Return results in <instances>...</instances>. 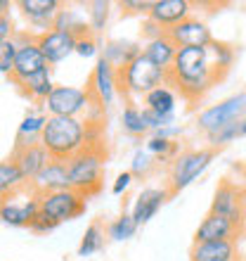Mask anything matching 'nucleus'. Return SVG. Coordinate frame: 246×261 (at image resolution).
Returning a JSON list of instances; mask_svg holds the SVG:
<instances>
[{"label":"nucleus","mask_w":246,"mask_h":261,"mask_svg":"<svg viewBox=\"0 0 246 261\" xmlns=\"http://www.w3.org/2000/svg\"><path fill=\"white\" fill-rule=\"evenodd\" d=\"M220 79L223 74L211 67L204 48H180L168 71V86H175V90L190 102L206 95Z\"/></svg>","instance_id":"nucleus-1"},{"label":"nucleus","mask_w":246,"mask_h":261,"mask_svg":"<svg viewBox=\"0 0 246 261\" xmlns=\"http://www.w3.org/2000/svg\"><path fill=\"white\" fill-rule=\"evenodd\" d=\"M95 121L76 117H48V124L43 130L41 145L50 152L52 159L67 162L74 154L93 143H100L95 138Z\"/></svg>","instance_id":"nucleus-2"},{"label":"nucleus","mask_w":246,"mask_h":261,"mask_svg":"<svg viewBox=\"0 0 246 261\" xmlns=\"http://www.w3.org/2000/svg\"><path fill=\"white\" fill-rule=\"evenodd\" d=\"M104 159H107V152L102 150L100 143L88 145L78 154L67 159L71 190L81 193L83 197H93V195L100 193L102 176H104Z\"/></svg>","instance_id":"nucleus-3"},{"label":"nucleus","mask_w":246,"mask_h":261,"mask_svg":"<svg viewBox=\"0 0 246 261\" xmlns=\"http://www.w3.org/2000/svg\"><path fill=\"white\" fill-rule=\"evenodd\" d=\"M168 83V71L159 69L157 64H151L144 55H137L126 69L118 71V86L121 93L128 97H142L149 95L154 88Z\"/></svg>","instance_id":"nucleus-4"},{"label":"nucleus","mask_w":246,"mask_h":261,"mask_svg":"<svg viewBox=\"0 0 246 261\" xmlns=\"http://www.w3.org/2000/svg\"><path fill=\"white\" fill-rule=\"evenodd\" d=\"M246 117V90L234 93V95L220 100L218 105H211L197 114V128L204 133L206 138L216 136L223 128L232 124H239Z\"/></svg>","instance_id":"nucleus-5"},{"label":"nucleus","mask_w":246,"mask_h":261,"mask_svg":"<svg viewBox=\"0 0 246 261\" xmlns=\"http://www.w3.org/2000/svg\"><path fill=\"white\" fill-rule=\"evenodd\" d=\"M213 157H216V150H213V147H199V150L180 152L178 157L173 159L171 173H168V193L178 195L180 190H184L190 183H194V180L208 169Z\"/></svg>","instance_id":"nucleus-6"},{"label":"nucleus","mask_w":246,"mask_h":261,"mask_svg":"<svg viewBox=\"0 0 246 261\" xmlns=\"http://www.w3.org/2000/svg\"><path fill=\"white\" fill-rule=\"evenodd\" d=\"M95 105L88 88H78V86H55L50 97L41 105L43 112L48 117H76L83 119L88 110Z\"/></svg>","instance_id":"nucleus-7"},{"label":"nucleus","mask_w":246,"mask_h":261,"mask_svg":"<svg viewBox=\"0 0 246 261\" xmlns=\"http://www.w3.org/2000/svg\"><path fill=\"white\" fill-rule=\"evenodd\" d=\"M38 202H41V214L45 219H50L52 223H64V221L78 219L85 206H88V197H83L81 193L76 190H59V193H45L38 195Z\"/></svg>","instance_id":"nucleus-8"},{"label":"nucleus","mask_w":246,"mask_h":261,"mask_svg":"<svg viewBox=\"0 0 246 261\" xmlns=\"http://www.w3.org/2000/svg\"><path fill=\"white\" fill-rule=\"evenodd\" d=\"M38 212H41V202L31 188H26L24 193L12 195V197L0 199V221L5 226L28 228L31 221L38 216Z\"/></svg>","instance_id":"nucleus-9"},{"label":"nucleus","mask_w":246,"mask_h":261,"mask_svg":"<svg viewBox=\"0 0 246 261\" xmlns=\"http://www.w3.org/2000/svg\"><path fill=\"white\" fill-rule=\"evenodd\" d=\"M211 214L225 216L241 230L246 223V193L239 186H234L232 180H223L213 195Z\"/></svg>","instance_id":"nucleus-10"},{"label":"nucleus","mask_w":246,"mask_h":261,"mask_svg":"<svg viewBox=\"0 0 246 261\" xmlns=\"http://www.w3.org/2000/svg\"><path fill=\"white\" fill-rule=\"evenodd\" d=\"M17 38H19V50H17V60H14L12 81L17 83V86H21L28 76L48 69L50 64H48V60H45V55L41 53V48H38L36 36L17 34Z\"/></svg>","instance_id":"nucleus-11"},{"label":"nucleus","mask_w":246,"mask_h":261,"mask_svg":"<svg viewBox=\"0 0 246 261\" xmlns=\"http://www.w3.org/2000/svg\"><path fill=\"white\" fill-rule=\"evenodd\" d=\"M88 90H90V95H93V100H95L102 110L111 107L116 93L121 90V86H118V71L111 67L104 57H97L95 69H93V74H90Z\"/></svg>","instance_id":"nucleus-12"},{"label":"nucleus","mask_w":246,"mask_h":261,"mask_svg":"<svg viewBox=\"0 0 246 261\" xmlns=\"http://www.w3.org/2000/svg\"><path fill=\"white\" fill-rule=\"evenodd\" d=\"M36 41H38V48L41 53L45 55L50 67H55V64L64 62L69 55H74L76 53V36L67 34V31H57V29H50V31H43V34L36 36Z\"/></svg>","instance_id":"nucleus-13"},{"label":"nucleus","mask_w":246,"mask_h":261,"mask_svg":"<svg viewBox=\"0 0 246 261\" xmlns=\"http://www.w3.org/2000/svg\"><path fill=\"white\" fill-rule=\"evenodd\" d=\"M166 34H168V38L178 45V50L180 48H204V45H208V43L213 41L208 24L197 19V17H190V19L180 21L178 27L168 29Z\"/></svg>","instance_id":"nucleus-14"},{"label":"nucleus","mask_w":246,"mask_h":261,"mask_svg":"<svg viewBox=\"0 0 246 261\" xmlns=\"http://www.w3.org/2000/svg\"><path fill=\"white\" fill-rule=\"evenodd\" d=\"M190 12H192V5L187 0H154L147 19L154 21L159 29L168 31V29L178 27L180 21L190 19L192 17Z\"/></svg>","instance_id":"nucleus-15"},{"label":"nucleus","mask_w":246,"mask_h":261,"mask_svg":"<svg viewBox=\"0 0 246 261\" xmlns=\"http://www.w3.org/2000/svg\"><path fill=\"white\" fill-rule=\"evenodd\" d=\"M239 235H241V230L230 219L208 212L201 219V223L197 226V230H194V242H218V240L237 242Z\"/></svg>","instance_id":"nucleus-16"},{"label":"nucleus","mask_w":246,"mask_h":261,"mask_svg":"<svg viewBox=\"0 0 246 261\" xmlns=\"http://www.w3.org/2000/svg\"><path fill=\"white\" fill-rule=\"evenodd\" d=\"M62 7L64 5L57 3V0H19L17 3V10L21 12V17L28 24H34L38 29H45V31L52 29V21L59 14Z\"/></svg>","instance_id":"nucleus-17"},{"label":"nucleus","mask_w":246,"mask_h":261,"mask_svg":"<svg viewBox=\"0 0 246 261\" xmlns=\"http://www.w3.org/2000/svg\"><path fill=\"white\" fill-rule=\"evenodd\" d=\"M69 188H71L69 186V169H67V162H62V159L48 162V166L31 183V190L36 195L59 193V190H69Z\"/></svg>","instance_id":"nucleus-18"},{"label":"nucleus","mask_w":246,"mask_h":261,"mask_svg":"<svg viewBox=\"0 0 246 261\" xmlns=\"http://www.w3.org/2000/svg\"><path fill=\"white\" fill-rule=\"evenodd\" d=\"M168 197H171L168 188H144L142 193L135 197V204H133V212H130L137 226H142V223L154 219Z\"/></svg>","instance_id":"nucleus-19"},{"label":"nucleus","mask_w":246,"mask_h":261,"mask_svg":"<svg viewBox=\"0 0 246 261\" xmlns=\"http://www.w3.org/2000/svg\"><path fill=\"white\" fill-rule=\"evenodd\" d=\"M48 124V114L43 110H28L21 119L19 128H17V138H14V150H24L31 145H38L43 138V130Z\"/></svg>","instance_id":"nucleus-20"},{"label":"nucleus","mask_w":246,"mask_h":261,"mask_svg":"<svg viewBox=\"0 0 246 261\" xmlns=\"http://www.w3.org/2000/svg\"><path fill=\"white\" fill-rule=\"evenodd\" d=\"M190 261H239V249L232 240L194 242L190 249Z\"/></svg>","instance_id":"nucleus-21"},{"label":"nucleus","mask_w":246,"mask_h":261,"mask_svg":"<svg viewBox=\"0 0 246 261\" xmlns=\"http://www.w3.org/2000/svg\"><path fill=\"white\" fill-rule=\"evenodd\" d=\"M12 159L17 162V166L21 169V173H24V178H26L28 183H34V178L48 166V162H52L50 152L45 150L41 143L31 145V147H24V150H14Z\"/></svg>","instance_id":"nucleus-22"},{"label":"nucleus","mask_w":246,"mask_h":261,"mask_svg":"<svg viewBox=\"0 0 246 261\" xmlns=\"http://www.w3.org/2000/svg\"><path fill=\"white\" fill-rule=\"evenodd\" d=\"M142 55L147 57L151 64H157L159 69L171 71L173 62H175V55H178V45L168 38V34H161L159 38H151V41L144 43Z\"/></svg>","instance_id":"nucleus-23"},{"label":"nucleus","mask_w":246,"mask_h":261,"mask_svg":"<svg viewBox=\"0 0 246 261\" xmlns=\"http://www.w3.org/2000/svg\"><path fill=\"white\" fill-rule=\"evenodd\" d=\"M26 188H31V183L24 178V173L17 166V162L12 157L3 159L0 162V199L12 197L17 193H24Z\"/></svg>","instance_id":"nucleus-24"},{"label":"nucleus","mask_w":246,"mask_h":261,"mask_svg":"<svg viewBox=\"0 0 246 261\" xmlns=\"http://www.w3.org/2000/svg\"><path fill=\"white\" fill-rule=\"evenodd\" d=\"M137 55H142V48H140V43L135 41H107V45H104V60L111 64V67L116 69V71H121V69H126L133 60H135Z\"/></svg>","instance_id":"nucleus-25"},{"label":"nucleus","mask_w":246,"mask_h":261,"mask_svg":"<svg viewBox=\"0 0 246 261\" xmlns=\"http://www.w3.org/2000/svg\"><path fill=\"white\" fill-rule=\"evenodd\" d=\"M55 86L57 83L52 81V67H48V69H43V71H38V74L28 76L26 81L19 86V90L31 100V102L43 105L50 97V93L55 90Z\"/></svg>","instance_id":"nucleus-26"},{"label":"nucleus","mask_w":246,"mask_h":261,"mask_svg":"<svg viewBox=\"0 0 246 261\" xmlns=\"http://www.w3.org/2000/svg\"><path fill=\"white\" fill-rule=\"evenodd\" d=\"M142 105L147 110L157 112V114H164V117H175V105H178V93L175 88H171L168 83L164 86H159L149 93V95H144Z\"/></svg>","instance_id":"nucleus-27"},{"label":"nucleus","mask_w":246,"mask_h":261,"mask_svg":"<svg viewBox=\"0 0 246 261\" xmlns=\"http://www.w3.org/2000/svg\"><path fill=\"white\" fill-rule=\"evenodd\" d=\"M121 128L133 138H140L144 133H151L147 117H144V107H137L135 102H128L121 112Z\"/></svg>","instance_id":"nucleus-28"},{"label":"nucleus","mask_w":246,"mask_h":261,"mask_svg":"<svg viewBox=\"0 0 246 261\" xmlns=\"http://www.w3.org/2000/svg\"><path fill=\"white\" fill-rule=\"evenodd\" d=\"M52 29H57V31H67V34L76 36V38L90 34V24L78 14V10H67V7H62L59 10V14H57L55 21H52Z\"/></svg>","instance_id":"nucleus-29"},{"label":"nucleus","mask_w":246,"mask_h":261,"mask_svg":"<svg viewBox=\"0 0 246 261\" xmlns=\"http://www.w3.org/2000/svg\"><path fill=\"white\" fill-rule=\"evenodd\" d=\"M206 50V57H208V62H211V67L218 71V74L225 76L227 71H230V67H232L234 62V48L232 45H227V43L223 41H211L208 45H204Z\"/></svg>","instance_id":"nucleus-30"},{"label":"nucleus","mask_w":246,"mask_h":261,"mask_svg":"<svg viewBox=\"0 0 246 261\" xmlns=\"http://www.w3.org/2000/svg\"><path fill=\"white\" fill-rule=\"evenodd\" d=\"M102 247H104V228H102V223H90V226L85 228V233H83L81 245H78V252H76V254L85 259V256L97 254Z\"/></svg>","instance_id":"nucleus-31"},{"label":"nucleus","mask_w":246,"mask_h":261,"mask_svg":"<svg viewBox=\"0 0 246 261\" xmlns=\"http://www.w3.org/2000/svg\"><path fill=\"white\" fill-rule=\"evenodd\" d=\"M137 223H135V219H133V214L130 212H123L118 219H114L107 226V238L109 240H114V242H123V240H130L133 235L137 233Z\"/></svg>","instance_id":"nucleus-32"},{"label":"nucleus","mask_w":246,"mask_h":261,"mask_svg":"<svg viewBox=\"0 0 246 261\" xmlns=\"http://www.w3.org/2000/svg\"><path fill=\"white\" fill-rule=\"evenodd\" d=\"M90 10H88V24H90V34H102L107 21H109V12H111V3L107 0H95L90 3Z\"/></svg>","instance_id":"nucleus-33"},{"label":"nucleus","mask_w":246,"mask_h":261,"mask_svg":"<svg viewBox=\"0 0 246 261\" xmlns=\"http://www.w3.org/2000/svg\"><path fill=\"white\" fill-rule=\"evenodd\" d=\"M17 50H19V38H17V34H14L10 41L0 43V74L3 76H10V79H12Z\"/></svg>","instance_id":"nucleus-34"},{"label":"nucleus","mask_w":246,"mask_h":261,"mask_svg":"<svg viewBox=\"0 0 246 261\" xmlns=\"http://www.w3.org/2000/svg\"><path fill=\"white\" fill-rule=\"evenodd\" d=\"M144 150L149 152L154 159H171L175 152H178V143H171V140H161V138H154L149 136L147 145H144Z\"/></svg>","instance_id":"nucleus-35"},{"label":"nucleus","mask_w":246,"mask_h":261,"mask_svg":"<svg viewBox=\"0 0 246 261\" xmlns=\"http://www.w3.org/2000/svg\"><path fill=\"white\" fill-rule=\"evenodd\" d=\"M154 166V157H151L147 150H135L133 159H130V173L133 176H144V173L151 171Z\"/></svg>","instance_id":"nucleus-36"},{"label":"nucleus","mask_w":246,"mask_h":261,"mask_svg":"<svg viewBox=\"0 0 246 261\" xmlns=\"http://www.w3.org/2000/svg\"><path fill=\"white\" fill-rule=\"evenodd\" d=\"M97 53H100V45H97V38L93 34L81 36L76 41V55L83 60H93V57H97Z\"/></svg>","instance_id":"nucleus-37"},{"label":"nucleus","mask_w":246,"mask_h":261,"mask_svg":"<svg viewBox=\"0 0 246 261\" xmlns=\"http://www.w3.org/2000/svg\"><path fill=\"white\" fill-rule=\"evenodd\" d=\"M237 138H241V121H239V124L227 126V128H223L220 133H216V136H211V138H208V143H211V147L216 150V147L232 143V140H237Z\"/></svg>","instance_id":"nucleus-38"},{"label":"nucleus","mask_w":246,"mask_h":261,"mask_svg":"<svg viewBox=\"0 0 246 261\" xmlns=\"http://www.w3.org/2000/svg\"><path fill=\"white\" fill-rule=\"evenodd\" d=\"M118 7H121V12H126V14H149L151 3L149 0H121Z\"/></svg>","instance_id":"nucleus-39"},{"label":"nucleus","mask_w":246,"mask_h":261,"mask_svg":"<svg viewBox=\"0 0 246 261\" xmlns=\"http://www.w3.org/2000/svg\"><path fill=\"white\" fill-rule=\"evenodd\" d=\"M57 228V223H52L50 219H45L41 212H38V216H36L34 221H31V226H28V230L31 233H36V235H48V233H52Z\"/></svg>","instance_id":"nucleus-40"},{"label":"nucleus","mask_w":246,"mask_h":261,"mask_svg":"<svg viewBox=\"0 0 246 261\" xmlns=\"http://www.w3.org/2000/svg\"><path fill=\"white\" fill-rule=\"evenodd\" d=\"M180 133H182V126H180V124H171V126H164V128L151 130V136H154V138H161V140H171V143H175V140H178Z\"/></svg>","instance_id":"nucleus-41"},{"label":"nucleus","mask_w":246,"mask_h":261,"mask_svg":"<svg viewBox=\"0 0 246 261\" xmlns=\"http://www.w3.org/2000/svg\"><path fill=\"white\" fill-rule=\"evenodd\" d=\"M133 178H135V176L130 173V169H128V171H121V173L116 176V180H114V186H111V193H114V195H123V193H126V190L130 188Z\"/></svg>","instance_id":"nucleus-42"},{"label":"nucleus","mask_w":246,"mask_h":261,"mask_svg":"<svg viewBox=\"0 0 246 261\" xmlns=\"http://www.w3.org/2000/svg\"><path fill=\"white\" fill-rule=\"evenodd\" d=\"M14 36V21H12V17L7 14V17H0V43H5V41H10Z\"/></svg>","instance_id":"nucleus-43"},{"label":"nucleus","mask_w":246,"mask_h":261,"mask_svg":"<svg viewBox=\"0 0 246 261\" xmlns=\"http://www.w3.org/2000/svg\"><path fill=\"white\" fill-rule=\"evenodd\" d=\"M10 0H0V17H7L10 14Z\"/></svg>","instance_id":"nucleus-44"},{"label":"nucleus","mask_w":246,"mask_h":261,"mask_svg":"<svg viewBox=\"0 0 246 261\" xmlns=\"http://www.w3.org/2000/svg\"><path fill=\"white\" fill-rule=\"evenodd\" d=\"M241 138H246V117L241 119Z\"/></svg>","instance_id":"nucleus-45"},{"label":"nucleus","mask_w":246,"mask_h":261,"mask_svg":"<svg viewBox=\"0 0 246 261\" xmlns=\"http://www.w3.org/2000/svg\"><path fill=\"white\" fill-rule=\"evenodd\" d=\"M241 190H244V193H246V173H244V186H241Z\"/></svg>","instance_id":"nucleus-46"},{"label":"nucleus","mask_w":246,"mask_h":261,"mask_svg":"<svg viewBox=\"0 0 246 261\" xmlns=\"http://www.w3.org/2000/svg\"><path fill=\"white\" fill-rule=\"evenodd\" d=\"M239 261H246V259H239Z\"/></svg>","instance_id":"nucleus-47"}]
</instances>
